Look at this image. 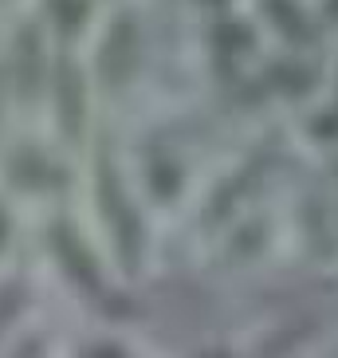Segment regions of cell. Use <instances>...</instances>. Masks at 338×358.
I'll return each instance as SVG.
<instances>
[{"label": "cell", "instance_id": "6da1fadb", "mask_svg": "<svg viewBox=\"0 0 338 358\" xmlns=\"http://www.w3.org/2000/svg\"><path fill=\"white\" fill-rule=\"evenodd\" d=\"M52 292L43 284L40 264L32 260L28 244L0 268V347H8L12 338L28 331L43 315Z\"/></svg>", "mask_w": 338, "mask_h": 358}, {"label": "cell", "instance_id": "7a4b0ae2", "mask_svg": "<svg viewBox=\"0 0 338 358\" xmlns=\"http://www.w3.org/2000/svg\"><path fill=\"white\" fill-rule=\"evenodd\" d=\"M138 355H142V347L126 331L103 323H75L64 350H59V358H138Z\"/></svg>", "mask_w": 338, "mask_h": 358}]
</instances>
